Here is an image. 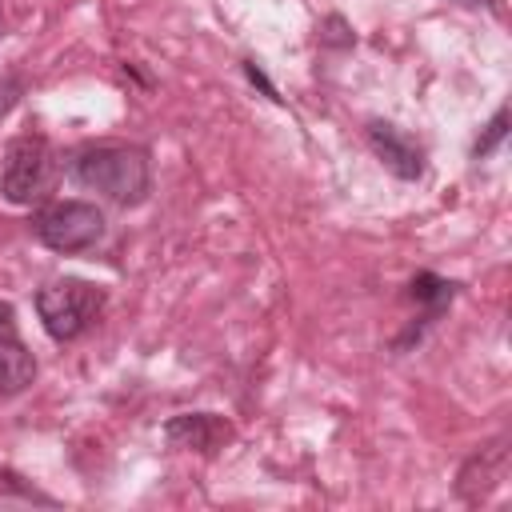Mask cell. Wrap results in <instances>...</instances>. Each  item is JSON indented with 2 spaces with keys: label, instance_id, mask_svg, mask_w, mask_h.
Instances as JSON below:
<instances>
[{
  "label": "cell",
  "instance_id": "1",
  "mask_svg": "<svg viewBox=\"0 0 512 512\" xmlns=\"http://www.w3.org/2000/svg\"><path fill=\"white\" fill-rule=\"evenodd\" d=\"M72 176L116 200V204H140L148 184H152V172H148V156L140 148H128V144H96V148H84L76 160H72Z\"/></svg>",
  "mask_w": 512,
  "mask_h": 512
},
{
  "label": "cell",
  "instance_id": "2",
  "mask_svg": "<svg viewBox=\"0 0 512 512\" xmlns=\"http://www.w3.org/2000/svg\"><path fill=\"white\" fill-rule=\"evenodd\" d=\"M100 304H104L100 288L84 280H52L36 292V312L52 340H76L96 320Z\"/></svg>",
  "mask_w": 512,
  "mask_h": 512
},
{
  "label": "cell",
  "instance_id": "3",
  "mask_svg": "<svg viewBox=\"0 0 512 512\" xmlns=\"http://www.w3.org/2000/svg\"><path fill=\"white\" fill-rule=\"evenodd\" d=\"M32 232L52 252H84L104 236V212L88 200H56L36 212Z\"/></svg>",
  "mask_w": 512,
  "mask_h": 512
},
{
  "label": "cell",
  "instance_id": "4",
  "mask_svg": "<svg viewBox=\"0 0 512 512\" xmlns=\"http://www.w3.org/2000/svg\"><path fill=\"white\" fill-rule=\"evenodd\" d=\"M52 184V148L40 136H16L4 152L0 192L8 204H32Z\"/></svg>",
  "mask_w": 512,
  "mask_h": 512
},
{
  "label": "cell",
  "instance_id": "5",
  "mask_svg": "<svg viewBox=\"0 0 512 512\" xmlns=\"http://www.w3.org/2000/svg\"><path fill=\"white\" fill-rule=\"evenodd\" d=\"M368 144L384 160V168L396 172L400 180H420L424 176V152H420V144L412 136H404L396 124H384V120L368 124Z\"/></svg>",
  "mask_w": 512,
  "mask_h": 512
},
{
  "label": "cell",
  "instance_id": "6",
  "mask_svg": "<svg viewBox=\"0 0 512 512\" xmlns=\"http://www.w3.org/2000/svg\"><path fill=\"white\" fill-rule=\"evenodd\" d=\"M228 436H232V428L216 412H184L164 424V440L172 448H192V452H216Z\"/></svg>",
  "mask_w": 512,
  "mask_h": 512
},
{
  "label": "cell",
  "instance_id": "7",
  "mask_svg": "<svg viewBox=\"0 0 512 512\" xmlns=\"http://www.w3.org/2000/svg\"><path fill=\"white\" fill-rule=\"evenodd\" d=\"M504 476V444H492V448H480L468 464H464V472H460V496L464 500H480V496H488V488L496 484Z\"/></svg>",
  "mask_w": 512,
  "mask_h": 512
},
{
  "label": "cell",
  "instance_id": "8",
  "mask_svg": "<svg viewBox=\"0 0 512 512\" xmlns=\"http://www.w3.org/2000/svg\"><path fill=\"white\" fill-rule=\"evenodd\" d=\"M32 376H36L32 352L16 336L0 340V392H20V388L32 384Z\"/></svg>",
  "mask_w": 512,
  "mask_h": 512
},
{
  "label": "cell",
  "instance_id": "9",
  "mask_svg": "<svg viewBox=\"0 0 512 512\" xmlns=\"http://www.w3.org/2000/svg\"><path fill=\"white\" fill-rule=\"evenodd\" d=\"M504 136H508V108H500V112L492 116L488 132H484V136L476 140V148H472V152H476V160H480V156H488V152H492V148H496V144H500Z\"/></svg>",
  "mask_w": 512,
  "mask_h": 512
},
{
  "label": "cell",
  "instance_id": "10",
  "mask_svg": "<svg viewBox=\"0 0 512 512\" xmlns=\"http://www.w3.org/2000/svg\"><path fill=\"white\" fill-rule=\"evenodd\" d=\"M8 336H16V312H12V304L0 300V340H8Z\"/></svg>",
  "mask_w": 512,
  "mask_h": 512
},
{
  "label": "cell",
  "instance_id": "11",
  "mask_svg": "<svg viewBox=\"0 0 512 512\" xmlns=\"http://www.w3.org/2000/svg\"><path fill=\"white\" fill-rule=\"evenodd\" d=\"M0 40H4V16H0Z\"/></svg>",
  "mask_w": 512,
  "mask_h": 512
},
{
  "label": "cell",
  "instance_id": "12",
  "mask_svg": "<svg viewBox=\"0 0 512 512\" xmlns=\"http://www.w3.org/2000/svg\"><path fill=\"white\" fill-rule=\"evenodd\" d=\"M464 4H480V0H464Z\"/></svg>",
  "mask_w": 512,
  "mask_h": 512
}]
</instances>
